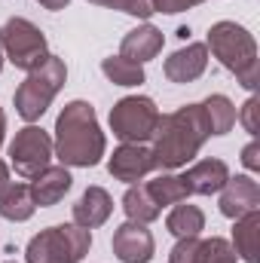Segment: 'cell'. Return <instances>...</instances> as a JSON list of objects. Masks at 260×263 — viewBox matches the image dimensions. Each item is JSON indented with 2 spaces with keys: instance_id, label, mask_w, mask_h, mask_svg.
<instances>
[{
  "instance_id": "obj_24",
  "label": "cell",
  "mask_w": 260,
  "mask_h": 263,
  "mask_svg": "<svg viewBox=\"0 0 260 263\" xmlns=\"http://www.w3.org/2000/svg\"><path fill=\"white\" fill-rule=\"evenodd\" d=\"M202 263H236V251L227 239H208L202 242Z\"/></svg>"
},
{
  "instance_id": "obj_10",
  "label": "cell",
  "mask_w": 260,
  "mask_h": 263,
  "mask_svg": "<svg viewBox=\"0 0 260 263\" xmlns=\"http://www.w3.org/2000/svg\"><path fill=\"white\" fill-rule=\"evenodd\" d=\"M114 254L120 257L123 263H150L153 257V236H150V230H147V223H123V227H117V233H114Z\"/></svg>"
},
{
  "instance_id": "obj_20",
  "label": "cell",
  "mask_w": 260,
  "mask_h": 263,
  "mask_svg": "<svg viewBox=\"0 0 260 263\" xmlns=\"http://www.w3.org/2000/svg\"><path fill=\"white\" fill-rule=\"evenodd\" d=\"M123 211L129 214V220H135V223H150V220L159 217L162 208L153 202V196L147 193L144 184H132L126 190V196H123Z\"/></svg>"
},
{
  "instance_id": "obj_28",
  "label": "cell",
  "mask_w": 260,
  "mask_h": 263,
  "mask_svg": "<svg viewBox=\"0 0 260 263\" xmlns=\"http://www.w3.org/2000/svg\"><path fill=\"white\" fill-rule=\"evenodd\" d=\"M257 110H260V101L251 95V98L242 104V114H239V120H242L245 132H251V135H257Z\"/></svg>"
},
{
  "instance_id": "obj_3",
  "label": "cell",
  "mask_w": 260,
  "mask_h": 263,
  "mask_svg": "<svg viewBox=\"0 0 260 263\" xmlns=\"http://www.w3.org/2000/svg\"><path fill=\"white\" fill-rule=\"evenodd\" d=\"M208 46L214 52V59L227 67L230 73H236V80L245 89H257V43L254 37L236 25V22H217L208 28Z\"/></svg>"
},
{
  "instance_id": "obj_9",
  "label": "cell",
  "mask_w": 260,
  "mask_h": 263,
  "mask_svg": "<svg viewBox=\"0 0 260 263\" xmlns=\"http://www.w3.org/2000/svg\"><path fill=\"white\" fill-rule=\"evenodd\" d=\"M220 214L224 217H230V220H236V217H242V214H248V211H257L260 208V187L254 178H248V175H236V178H230L224 187H220Z\"/></svg>"
},
{
  "instance_id": "obj_7",
  "label": "cell",
  "mask_w": 260,
  "mask_h": 263,
  "mask_svg": "<svg viewBox=\"0 0 260 263\" xmlns=\"http://www.w3.org/2000/svg\"><path fill=\"white\" fill-rule=\"evenodd\" d=\"M159 110L147 95H126L110 107V132L123 144H144L153 138Z\"/></svg>"
},
{
  "instance_id": "obj_13",
  "label": "cell",
  "mask_w": 260,
  "mask_h": 263,
  "mask_svg": "<svg viewBox=\"0 0 260 263\" xmlns=\"http://www.w3.org/2000/svg\"><path fill=\"white\" fill-rule=\"evenodd\" d=\"M181 178H184L190 196H211V193H220V187L230 181V168L224 159H199Z\"/></svg>"
},
{
  "instance_id": "obj_26",
  "label": "cell",
  "mask_w": 260,
  "mask_h": 263,
  "mask_svg": "<svg viewBox=\"0 0 260 263\" xmlns=\"http://www.w3.org/2000/svg\"><path fill=\"white\" fill-rule=\"evenodd\" d=\"M89 3H98V6H107V9H120V12H129V15H138V18H150L153 15L150 0H89Z\"/></svg>"
},
{
  "instance_id": "obj_12",
  "label": "cell",
  "mask_w": 260,
  "mask_h": 263,
  "mask_svg": "<svg viewBox=\"0 0 260 263\" xmlns=\"http://www.w3.org/2000/svg\"><path fill=\"white\" fill-rule=\"evenodd\" d=\"M205 67H208V46L205 43H187L184 49H178L165 59L162 70L172 83H193L205 73Z\"/></svg>"
},
{
  "instance_id": "obj_4",
  "label": "cell",
  "mask_w": 260,
  "mask_h": 263,
  "mask_svg": "<svg viewBox=\"0 0 260 263\" xmlns=\"http://www.w3.org/2000/svg\"><path fill=\"white\" fill-rule=\"evenodd\" d=\"M65 80H67L65 62L59 55H46V62L40 67H34V70H28L25 83L15 89V98L12 101H15L18 117L28 120V123L40 120L46 114V107L52 104V98L62 92Z\"/></svg>"
},
{
  "instance_id": "obj_11",
  "label": "cell",
  "mask_w": 260,
  "mask_h": 263,
  "mask_svg": "<svg viewBox=\"0 0 260 263\" xmlns=\"http://www.w3.org/2000/svg\"><path fill=\"white\" fill-rule=\"evenodd\" d=\"M107 172L117 178V181H126V184H138L144 181L150 172H153V156L147 147L141 144H123L114 150L110 162H107Z\"/></svg>"
},
{
  "instance_id": "obj_31",
  "label": "cell",
  "mask_w": 260,
  "mask_h": 263,
  "mask_svg": "<svg viewBox=\"0 0 260 263\" xmlns=\"http://www.w3.org/2000/svg\"><path fill=\"white\" fill-rule=\"evenodd\" d=\"M6 181H9V165H6V162L0 159V187H3Z\"/></svg>"
},
{
  "instance_id": "obj_2",
  "label": "cell",
  "mask_w": 260,
  "mask_h": 263,
  "mask_svg": "<svg viewBox=\"0 0 260 263\" xmlns=\"http://www.w3.org/2000/svg\"><path fill=\"white\" fill-rule=\"evenodd\" d=\"M104 132L98 126V117L92 110V104L86 101H70L55 120V156L62 159V165H77V168H89L98 165L104 156Z\"/></svg>"
},
{
  "instance_id": "obj_33",
  "label": "cell",
  "mask_w": 260,
  "mask_h": 263,
  "mask_svg": "<svg viewBox=\"0 0 260 263\" xmlns=\"http://www.w3.org/2000/svg\"><path fill=\"white\" fill-rule=\"evenodd\" d=\"M0 70H3V52H0Z\"/></svg>"
},
{
  "instance_id": "obj_15",
  "label": "cell",
  "mask_w": 260,
  "mask_h": 263,
  "mask_svg": "<svg viewBox=\"0 0 260 263\" xmlns=\"http://www.w3.org/2000/svg\"><path fill=\"white\" fill-rule=\"evenodd\" d=\"M114 211V199L104 187H89L73 205V223L83 230H95L101 227Z\"/></svg>"
},
{
  "instance_id": "obj_29",
  "label": "cell",
  "mask_w": 260,
  "mask_h": 263,
  "mask_svg": "<svg viewBox=\"0 0 260 263\" xmlns=\"http://www.w3.org/2000/svg\"><path fill=\"white\" fill-rule=\"evenodd\" d=\"M242 165H245L248 172H257L260 168V144L257 141H251V144L242 150Z\"/></svg>"
},
{
  "instance_id": "obj_22",
  "label": "cell",
  "mask_w": 260,
  "mask_h": 263,
  "mask_svg": "<svg viewBox=\"0 0 260 263\" xmlns=\"http://www.w3.org/2000/svg\"><path fill=\"white\" fill-rule=\"evenodd\" d=\"M202 114H205V120H208L211 135H227V132L233 129V123H236V107H233V101H230L227 95H211V98H205V101H202Z\"/></svg>"
},
{
  "instance_id": "obj_5",
  "label": "cell",
  "mask_w": 260,
  "mask_h": 263,
  "mask_svg": "<svg viewBox=\"0 0 260 263\" xmlns=\"http://www.w3.org/2000/svg\"><path fill=\"white\" fill-rule=\"evenodd\" d=\"M92 233L77 227V223H59L43 233H37L28 248L25 263H80L89 254Z\"/></svg>"
},
{
  "instance_id": "obj_16",
  "label": "cell",
  "mask_w": 260,
  "mask_h": 263,
  "mask_svg": "<svg viewBox=\"0 0 260 263\" xmlns=\"http://www.w3.org/2000/svg\"><path fill=\"white\" fill-rule=\"evenodd\" d=\"M159 49H162V31L153 28V25H138V28H132L129 34L123 37V43H120V55L129 59V62H138V65L156 59Z\"/></svg>"
},
{
  "instance_id": "obj_21",
  "label": "cell",
  "mask_w": 260,
  "mask_h": 263,
  "mask_svg": "<svg viewBox=\"0 0 260 263\" xmlns=\"http://www.w3.org/2000/svg\"><path fill=\"white\" fill-rule=\"evenodd\" d=\"M144 187H147V193L153 196V202H156L159 208L187 202V196H190V190H187V184H184L181 175H159V178L147 181Z\"/></svg>"
},
{
  "instance_id": "obj_6",
  "label": "cell",
  "mask_w": 260,
  "mask_h": 263,
  "mask_svg": "<svg viewBox=\"0 0 260 263\" xmlns=\"http://www.w3.org/2000/svg\"><path fill=\"white\" fill-rule=\"evenodd\" d=\"M0 52L18 70H34L49 55L43 31L28 18H9L0 25Z\"/></svg>"
},
{
  "instance_id": "obj_27",
  "label": "cell",
  "mask_w": 260,
  "mask_h": 263,
  "mask_svg": "<svg viewBox=\"0 0 260 263\" xmlns=\"http://www.w3.org/2000/svg\"><path fill=\"white\" fill-rule=\"evenodd\" d=\"M202 0H150L153 12H165V15H175V12H184V9H193Z\"/></svg>"
},
{
  "instance_id": "obj_8",
  "label": "cell",
  "mask_w": 260,
  "mask_h": 263,
  "mask_svg": "<svg viewBox=\"0 0 260 263\" xmlns=\"http://www.w3.org/2000/svg\"><path fill=\"white\" fill-rule=\"evenodd\" d=\"M9 159H12V168L22 178H37L43 168H49L52 138L37 126H25L9 144Z\"/></svg>"
},
{
  "instance_id": "obj_30",
  "label": "cell",
  "mask_w": 260,
  "mask_h": 263,
  "mask_svg": "<svg viewBox=\"0 0 260 263\" xmlns=\"http://www.w3.org/2000/svg\"><path fill=\"white\" fill-rule=\"evenodd\" d=\"M37 3H43L46 9H65L70 0H37Z\"/></svg>"
},
{
  "instance_id": "obj_32",
  "label": "cell",
  "mask_w": 260,
  "mask_h": 263,
  "mask_svg": "<svg viewBox=\"0 0 260 263\" xmlns=\"http://www.w3.org/2000/svg\"><path fill=\"white\" fill-rule=\"evenodd\" d=\"M3 135H6V114H3V107H0V144H3Z\"/></svg>"
},
{
  "instance_id": "obj_19",
  "label": "cell",
  "mask_w": 260,
  "mask_h": 263,
  "mask_svg": "<svg viewBox=\"0 0 260 263\" xmlns=\"http://www.w3.org/2000/svg\"><path fill=\"white\" fill-rule=\"evenodd\" d=\"M165 227H169L172 236H178V239H190V236H199V233L205 230V214H202L196 205H184V202H178V205L172 208V214L165 217Z\"/></svg>"
},
{
  "instance_id": "obj_14",
  "label": "cell",
  "mask_w": 260,
  "mask_h": 263,
  "mask_svg": "<svg viewBox=\"0 0 260 263\" xmlns=\"http://www.w3.org/2000/svg\"><path fill=\"white\" fill-rule=\"evenodd\" d=\"M70 184H73V178H70V172H67L65 165H49V168H43L28 187H31L34 205L49 208V205H55V202L65 199V193L70 190Z\"/></svg>"
},
{
  "instance_id": "obj_17",
  "label": "cell",
  "mask_w": 260,
  "mask_h": 263,
  "mask_svg": "<svg viewBox=\"0 0 260 263\" xmlns=\"http://www.w3.org/2000/svg\"><path fill=\"white\" fill-rule=\"evenodd\" d=\"M233 251L245 263H260V211H248V214L236 217Z\"/></svg>"
},
{
  "instance_id": "obj_18",
  "label": "cell",
  "mask_w": 260,
  "mask_h": 263,
  "mask_svg": "<svg viewBox=\"0 0 260 263\" xmlns=\"http://www.w3.org/2000/svg\"><path fill=\"white\" fill-rule=\"evenodd\" d=\"M34 211H37V205H34V199H31V187H28V184L6 181V184L0 187V217L22 223V220H28Z\"/></svg>"
},
{
  "instance_id": "obj_1",
  "label": "cell",
  "mask_w": 260,
  "mask_h": 263,
  "mask_svg": "<svg viewBox=\"0 0 260 263\" xmlns=\"http://www.w3.org/2000/svg\"><path fill=\"white\" fill-rule=\"evenodd\" d=\"M208 138H211V129L202 114V104H187V107H178L175 114L159 117L153 132V147H150L153 168L172 172L187 165Z\"/></svg>"
},
{
  "instance_id": "obj_34",
  "label": "cell",
  "mask_w": 260,
  "mask_h": 263,
  "mask_svg": "<svg viewBox=\"0 0 260 263\" xmlns=\"http://www.w3.org/2000/svg\"><path fill=\"white\" fill-rule=\"evenodd\" d=\"M12 263H15V260H12Z\"/></svg>"
},
{
  "instance_id": "obj_23",
  "label": "cell",
  "mask_w": 260,
  "mask_h": 263,
  "mask_svg": "<svg viewBox=\"0 0 260 263\" xmlns=\"http://www.w3.org/2000/svg\"><path fill=\"white\" fill-rule=\"evenodd\" d=\"M101 70L104 77L114 83V86H141L144 83V65L138 62H129L123 55H110L101 62Z\"/></svg>"
},
{
  "instance_id": "obj_25",
  "label": "cell",
  "mask_w": 260,
  "mask_h": 263,
  "mask_svg": "<svg viewBox=\"0 0 260 263\" xmlns=\"http://www.w3.org/2000/svg\"><path fill=\"white\" fill-rule=\"evenodd\" d=\"M169 263H202V242H199V236L178 239V245L169 251Z\"/></svg>"
}]
</instances>
